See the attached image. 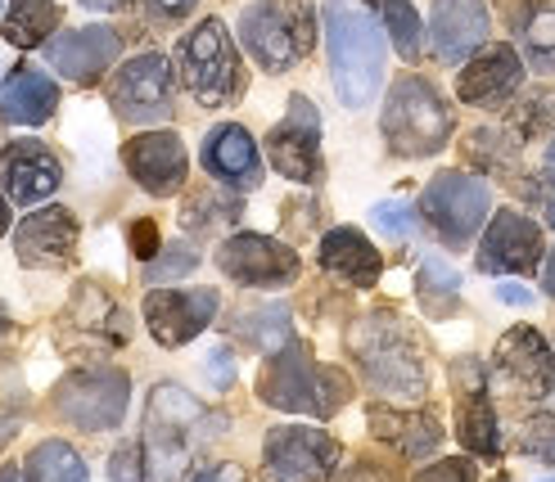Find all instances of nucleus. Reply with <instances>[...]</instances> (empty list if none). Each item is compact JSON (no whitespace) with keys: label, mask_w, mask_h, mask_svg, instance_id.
<instances>
[{"label":"nucleus","mask_w":555,"mask_h":482,"mask_svg":"<svg viewBox=\"0 0 555 482\" xmlns=\"http://www.w3.org/2000/svg\"><path fill=\"white\" fill-rule=\"evenodd\" d=\"M321 23L339 100L348 108H366L384 81V32L357 0H325Z\"/></svg>","instance_id":"nucleus-1"},{"label":"nucleus","mask_w":555,"mask_h":482,"mask_svg":"<svg viewBox=\"0 0 555 482\" xmlns=\"http://www.w3.org/2000/svg\"><path fill=\"white\" fill-rule=\"evenodd\" d=\"M258 396L275 411L330 419L352 396V388H348V379L339 370L321 365L308 343H281L262 365Z\"/></svg>","instance_id":"nucleus-2"},{"label":"nucleus","mask_w":555,"mask_h":482,"mask_svg":"<svg viewBox=\"0 0 555 482\" xmlns=\"http://www.w3.org/2000/svg\"><path fill=\"white\" fill-rule=\"evenodd\" d=\"M384 135L402 158H429L448 145L452 108L425 77H398L384 100Z\"/></svg>","instance_id":"nucleus-3"},{"label":"nucleus","mask_w":555,"mask_h":482,"mask_svg":"<svg viewBox=\"0 0 555 482\" xmlns=\"http://www.w3.org/2000/svg\"><path fill=\"white\" fill-rule=\"evenodd\" d=\"M352 352L362 361L366 379L388 396H415L425 392V361L415 352V338L393 321L388 311H375L352 329Z\"/></svg>","instance_id":"nucleus-4"},{"label":"nucleus","mask_w":555,"mask_h":482,"mask_svg":"<svg viewBox=\"0 0 555 482\" xmlns=\"http://www.w3.org/2000/svg\"><path fill=\"white\" fill-rule=\"evenodd\" d=\"M177 64H181L185 91L199 104H208V108L235 100L240 87H244L235 41H231V32H227V23L221 18H204L190 37H181Z\"/></svg>","instance_id":"nucleus-5"},{"label":"nucleus","mask_w":555,"mask_h":482,"mask_svg":"<svg viewBox=\"0 0 555 482\" xmlns=\"http://www.w3.org/2000/svg\"><path fill=\"white\" fill-rule=\"evenodd\" d=\"M131 402V379L114 365H91V370H77L60 383L54 392V411H60L73 429L81 433H104L118 429Z\"/></svg>","instance_id":"nucleus-6"},{"label":"nucleus","mask_w":555,"mask_h":482,"mask_svg":"<svg viewBox=\"0 0 555 482\" xmlns=\"http://www.w3.org/2000/svg\"><path fill=\"white\" fill-rule=\"evenodd\" d=\"M488 208H492V190L479 177H465V172H442L421 194V212L448 239V248H465L475 239L483 231Z\"/></svg>","instance_id":"nucleus-7"},{"label":"nucleus","mask_w":555,"mask_h":482,"mask_svg":"<svg viewBox=\"0 0 555 482\" xmlns=\"http://www.w3.org/2000/svg\"><path fill=\"white\" fill-rule=\"evenodd\" d=\"M204 406L177 383H158L150 396V451H154V465H163V478L177 473L190 460V446L204 438Z\"/></svg>","instance_id":"nucleus-8"},{"label":"nucleus","mask_w":555,"mask_h":482,"mask_svg":"<svg viewBox=\"0 0 555 482\" xmlns=\"http://www.w3.org/2000/svg\"><path fill=\"white\" fill-rule=\"evenodd\" d=\"M108 100H114V113L122 122H163L172 113V64L163 54H135L127 60L108 87Z\"/></svg>","instance_id":"nucleus-9"},{"label":"nucleus","mask_w":555,"mask_h":482,"mask_svg":"<svg viewBox=\"0 0 555 482\" xmlns=\"http://www.w3.org/2000/svg\"><path fill=\"white\" fill-rule=\"evenodd\" d=\"M339 460H344L339 442L321 429L285 424V429L267 433V469L275 482H330Z\"/></svg>","instance_id":"nucleus-10"},{"label":"nucleus","mask_w":555,"mask_h":482,"mask_svg":"<svg viewBox=\"0 0 555 482\" xmlns=\"http://www.w3.org/2000/svg\"><path fill=\"white\" fill-rule=\"evenodd\" d=\"M492 383L502 392H511V396H546L555 388V352H551V343L538 329L515 325L502 343H496Z\"/></svg>","instance_id":"nucleus-11"},{"label":"nucleus","mask_w":555,"mask_h":482,"mask_svg":"<svg viewBox=\"0 0 555 482\" xmlns=\"http://www.w3.org/2000/svg\"><path fill=\"white\" fill-rule=\"evenodd\" d=\"M217 266L227 271L235 285H248V289H285L302 271L298 252L285 248L281 239H267V235H231L217 248Z\"/></svg>","instance_id":"nucleus-12"},{"label":"nucleus","mask_w":555,"mask_h":482,"mask_svg":"<svg viewBox=\"0 0 555 482\" xmlns=\"http://www.w3.org/2000/svg\"><path fill=\"white\" fill-rule=\"evenodd\" d=\"M267 158H271L275 172L289 177V181L312 185L321 177V118H317V108L302 100V95H294L289 100V113L271 127Z\"/></svg>","instance_id":"nucleus-13"},{"label":"nucleus","mask_w":555,"mask_h":482,"mask_svg":"<svg viewBox=\"0 0 555 482\" xmlns=\"http://www.w3.org/2000/svg\"><path fill=\"white\" fill-rule=\"evenodd\" d=\"M217 289H154L145 298V325L163 348H185L217 316Z\"/></svg>","instance_id":"nucleus-14"},{"label":"nucleus","mask_w":555,"mask_h":482,"mask_svg":"<svg viewBox=\"0 0 555 482\" xmlns=\"http://www.w3.org/2000/svg\"><path fill=\"white\" fill-rule=\"evenodd\" d=\"M122 162H127L131 181L141 185L145 194H154V198L177 194L185 185V172H190L185 145H181V135H172V131H145V135L127 140Z\"/></svg>","instance_id":"nucleus-15"},{"label":"nucleus","mask_w":555,"mask_h":482,"mask_svg":"<svg viewBox=\"0 0 555 482\" xmlns=\"http://www.w3.org/2000/svg\"><path fill=\"white\" fill-rule=\"evenodd\" d=\"M542 262V231L524 212H496L479 244V271L488 275H529Z\"/></svg>","instance_id":"nucleus-16"},{"label":"nucleus","mask_w":555,"mask_h":482,"mask_svg":"<svg viewBox=\"0 0 555 482\" xmlns=\"http://www.w3.org/2000/svg\"><path fill=\"white\" fill-rule=\"evenodd\" d=\"M77 235H81V225H77V217L68 208H41V212L18 221L14 252H18L23 266L54 271V266H68L73 262Z\"/></svg>","instance_id":"nucleus-17"},{"label":"nucleus","mask_w":555,"mask_h":482,"mask_svg":"<svg viewBox=\"0 0 555 482\" xmlns=\"http://www.w3.org/2000/svg\"><path fill=\"white\" fill-rule=\"evenodd\" d=\"M118 54H122V41H118L114 27H77V32H64L46 45L50 68L68 81H77V87L100 81L118 64Z\"/></svg>","instance_id":"nucleus-18"},{"label":"nucleus","mask_w":555,"mask_h":482,"mask_svg":"<svg viewBox=\"0 0 555 482\" xmlns=\"http://www.w3.org/2000/svg\"><path fill=\"white\" fill-rule=\"evenodd\" d=\"M0 177H5V194L10 204L33 208L41 198H50L64 181V167L41 140H14V145L0 154Z\"/></svg>","instance_id":"nucleus-19"},{"label":"nucleus","mask_w":555,"mask_h":482,"mask_svg":"<svg viewBox=\"0 0 555 482\" xmlns=\"http://www.w3.org/2000/svg\"><path fill=\"white\" fill-rule=\"evenodd\" d=\"M240 41L267 73H285V68H294L302 60L294 23L285 18V10L275 5V0L271 5H248L240 14Z\"/></svg>","instance_id":"nucleus-20"},{"label":"nucleus","mask_w":555,"mask_h":482,"mask_svg":"<svg viewBox=\"0 0 555 482\" xmlns=\"http://www.w3.org/2000/svg\"><path fill=\"white\" fill-rule=\"evenodd\" d=\"M199 158H204V172L217 177L221 185H231V190H254L262 181V158H258L254 135H248L244 127H235V122L212 127Z\"/></svg>","instance_id":"nucleus-21"},{"label":"nucleus","mask_w":555,"mask_h":482,"mask_svg":"<svg viewBox=\"0 0 555 482\" xmlns=\"http://www.w3.org/2000/svg\"><path fill=\"white\" fill-rule=\"evenodd\" d=\"M488 5L483 0H438L434 5V50L448 64L469 60L488 41Z\"/></svg>","instance_id":"nucleus-22"},{"label":"nucleus","mask_w":555,"mask_h":482,"mask_svg":"<svg viewBox=\"0 0 555 482\" xmlns=\"http://www.w3.org/2000/svg\"><path fill=\"white\" fill-rule=\"evenodd\" d=\"M519 77H524L519 50L515 45H488L479 60H469L465 73L456 77V95L465 104H502L515 95Z\"/></svg>","instance_id":"nucleus-23"},{"label":"nucleus","mask_w":555,"mask_h":482,"mask_svg":"<svg viewBox=\"0 0 555 482\" xmlns=\"http://www.w3.org/2000/svg\"><path fill=\"white\" fill-rule=\"evenodd\" d=\"M60 108V87L41 68H14L0 87V118L14 127H41Z\"/></svg>","instance_id":"nucleus-24"},{"label":"nucleus","mask_w":555,"mask_h":482,"mask_svg":"<svg viewBox=\"0 0 555 482\" xmlns=\"http://www.w3.org/2000/svg\"><path fill=\"white\" fill-rule=\"evenodd\" d=\"M321 266L330 275L348 279V285H357V289H371L379 279V271H384L375 244L362 231H352V225H339V231H330L321 239Z\"/></svg>","instance_id":"nucleus-25"},{"label":"nucleus","mask_w":555,"mask_h":482,"mask_svg":"<svg viewBox=\"0 0 555 482\" xmlns=\"http://www.w3.org/2000/svg\"><path fill=\"white\" fill-rule=\"evenodd\" d=\"M371 433L384 438L388 446H398L402 456L425 460V456H434L438 442H442V424H438L434 415H411V411L375 406V411H371Z\"/></svg>","instance_id":"nucleus-26"},{"label":"nucleus","mask_w":555,"mask_h":482,"mask_svg":"<svg viewBox=\"0 0 555 482\" xmlns=\"http://www.w3.org/2000/svg\"><path fill=\"white\" fill-rule=\"evenodd\" d=\"M54 27H60V5L54 0H14L5 14V41L18 50H33L50 41Z\"/></svg>","instance_id":"nucleus-27"},{"label":"nucleus","mask_w":555,"mask_h":482,"mask_svg":"<svg viewBox=\"0 0 555 482\" xmlns=\"http://www.w3.org/2000/svg\"><path fill=\"white\" fill-rule=\"evenodd\" d=\"M23 473H27V482H91L87 460L60 438L37 442L33 456H27V465H23Z\"/></svg>","instance_id":"nucleus-28"},{"label":"nucleus","mask_w":555,"mask_h":482,"mask_svg":"<svg viewBox=\"0 0 555 482\" xmlns=\"http://www.w3.org/2000/svg\"><path fill=\"white\" fill-rule=\"evenodd\" d=\"M456 438L465 442V451L492 460L502 451V429H496V411L488 406V396H465L461 415H456Z\"/></svg>","instance_id":"nucleus-29"},{"label":"nucleus","mask_w":555,"mask_h":482,"mask_svg":"<svg viewBox=\"0 0 555 482\" xmlns=\"http://www.w3.org/2000/svg\"><path fill=\"white\" fill-rule=\"evenodd\" d=\"M524 54H529V64L542 73L555 68V10L551 5H538L524 18Z\"/></svg>","instance_id":"nucleus-30"},{"label":"nucleus","mask_w":555,"mask_h":482,"mask_svg":"<svg viewBox=\"0 0 555 482\" xmlns=\"http://www.w3.org/2000/svg\"><path fill=\"white\" fill-rule=\"evenodd\" d=\"M240 334L248 338L254 348L262 352H275L285 343V334H289V311L285 307H262V311H244L240 316Z\"/></svg>","instance_id":"nucleus-31"},{"label":"nucleus","mask_w":555,"mask_h":482,"mask_svg":"<svg viewBox=\"0 0 555 482\" xmlns=\"http://www.w3.org/2000/svg\"><path fill=\"white\" fill-rule=\"evenodd\" d=\"M384 23L402 60H415L421 54V14H415L411 0H384Z\"/></svg>","instance_id":"nucleus-32"},{"label":"nucleus","mask_w":555,"mask_h":482,"mask_svg":"<svg viewBox=\"0 0 555 482\" xmlns=\"http://www.w3.org/2000/svg\"><path fill=\"white\" fill-rule=\"evenodd\" d=\"M456 294H461V275L452 266H442L438 258H429L421 266V302L429 311H448V307H456Z\"/></svg>","instance_id":"nucleus-33"},{"label":"nucleus","mask_w":555,"mask_h":482,"mask_svg":"<svg viewBox=\"0 0 555 482\" xmlns=\"http://www.w3.org/2000/svg\"><path fill=\"white\" fill-rule=\"evenodd\" d=\"M515 451L519 456H529V460H542V465H555V415H533L529 424L519 429L515 438Z\"/></svg>","instance_id":"nucleus-34"},{"label":"nucleus","mask_w":555,"mask_h":482,"mask_svg":"<svg viewBox=\"0 0 555 482\" xmlns=\"http://www.w3.org/2000/svg\"><path fill=\"white\" fill-rule=\"evenodd\" d=\"M194 266H199V252H194L190 244H168L158 258H150V279H154V285H158V279H181Z\"/></svg>","instance_id":"nucleus-35"},{"label":"nucleus","mask_w":555,"mask_h":482,"mask_svg":"<svg viewBox=\"0 0 555 482\" xmlns=\"http://www.w3.org/2000/svg\"><path fill=\"white\" fill-rule=\"evenodd\" d=\"M375 225H379L388 239H411L415 235V208L411 204H398V198H388V204L375 208Z\"/></svg>","instance_id":"nucleus-36"},{"label":"nucleus","mask_w":555,"mask_h":482,"mask_svg":"<svg viewBox=\"0 0 555 482\" xmlns=\"http://www.w3.org/2000/svg\"><path fill=\"white\" fill-rule=\"evenodd\" d=\"M108 473H114V482H145V451H141V442H122L114 451V460H108Z\"/></svg>","instance_id":"nucleus-37"},{"label":"nucleus","mask_w":555,"mask_h":482,"mask_svg":"<svg viewBox=\"0 0 555 482\" xmlns=\"http://www.w3.org/2000/svg\"><path fill=\"white\" fill-rule=\"evenodd\" d=\"M235 204H212V198H194V204L185 208V225L190 231H208V225L217 221H235Z\"/></svg>","instance_id":"nucleus-38"},{"label":"nucleus","mask_w":555,"mask_h":482,"mask_svg":"<svg viewBox=\"0 0 555 482\" xmlns=\"http://www.w3.org/2000/svg\"><path fill=\"white\" fill-rule=\"evenodd\" d=\"M275 5L285 10V18L294 23V32H298V45H302V54L312 50V41H317V18H312V0H275Z\"/></svg>","instance_id":"nucleus-39"},{"label":"nucleus","mask_w":555,"mask_h":482,"mask_svg":"<svg viewBox=\"0 0 555 482\" xmlns=\"http://www.w3.org/2000/svg\"><path fill=\"white\" fill-rule=\"evenodd\" d=\"M479 478V469H475V460H434L429 469H421L411 482H475Z\"/></svg>","instance_id":"nucleus-40"},{"label":"nucleus","mask_w":555,"mask_h":482,"mask_svg":"<svg viewBox=\"0 0 555 482\" xmlns=\"http://www.w3.org/2000/svg\"><path fill=\"white\" fill-rule=\"evenodd\" d=\"M131 252H135V258H154V252H158V231H154V221H135L131 225Z\"/></svg>","instance_id":"nucleus-41"},{"label":"nucleus","mask_w":555,"mask_h":482,"mask_svg":"<svg viewBox=\"0 0 555 482\" xmlns=\"http://www.w3.org/2000/svg\"><path fill=\"white\" fill-rule=\"evenodd\" d=\"M145 5H150V14L158 23H181L194 10V0H145Z\"/></svg>","instance_id":"nucleus-42"},{"label":"nucleus","mask_w":555,"mask_h":482,"mask_svg":"<svg viewBox=\"0 0 555 482\" xmlns=\"http://www.w3.org/2000/svg\"><path fill=\"white\" fill-rule=\"evenodd\" d=\"M208 375H212L221 388H227V383L235 379V361H231V352H227V348H217V352L208 356Z\"/></svg>","instance_id":"nucleus-43"},{"label":"nucleus","mask_w":555,"mask_h":482,"mask_svg":"<svg viewBox=\"0 0 555 482\" xmlns=\"http://www.w3.org/2000/svg\"><path fill=\"white\" fill-rule=\"evenodd\" d=\"M194 482H240V469H235V465H221V469H204V473H194Z\"/></svg>","instance_id":"nucleus-44"},{"label":"nucleus","mask_w":555,"mask_h":482,"mask_svg":"<svg viewBox=\"0 0 555 482\" xmlns=\"http://www.w3.org/2000/svg\"><path fill=\"white\" fill-rule=\"evenodd\" d=\"M542 289H546V298H555V248L546 252V271H542Z\"/></svg>","instance_id":"nucleus-45"},{"label":"nucleus","mask_w":555,"mask_h":482,"mask_svg":"<svg viewBox=\"0 0 555 482\" xmlns=\"http://www.w3.org/2000/svg\"><path fill=\"white\" fill-rule=\"evenodd\" d=\"M502 302H519V307H529L533 298L524 294V289H515V285H502Z\"/></svg>","instance_id":"nucleus-46"},{"label":"nucleus","mask_w":555,"mask_h":482,"mask_svg":"<svg viewBox=\"0 0 555 482\" xmlns=\"http://www.w3.org/2000/svg\"><path fill=\"white\" fill-rule=\"evenodd\" d=\"M5 235H10V198L0 194V239H5Z\"/></svg>","instance_id":"nucleus-47"},{"label":"nucleus","mask_w":555,"mask_h":482,"mask_svg":"<svg viewBox=\"0 0 555 482\" xmlns=\"http://www.w3.org/2000/svg\"><path fill=\"white\" fill-rule=\"evenodd\" d=\"M81 5H87V10H118L122 0H81Z\"/></svg>","instance_id":"nucleus-48"},{"label":"nucleus","mask_w":555,"mask_h":482,"mask_svg":"<svg viewBox=\"0 0 555 482\" xmlns=\"http://www.w3.org/2000/svg\"><path fill=\"white\" fill-rule=\"evenodd\" d=\"M0 482H23V478H18V469H0Z\"/></svg>","instance_id":"nucleus-49"},{"label":"nucleus","mask_w":555,"mask_h":482,"mask_svg":"<svg viewBox=\"0 0 555 482\" xmlns=\"http://www.w3.org/2000/svg\"><path fill=\"white\" fill-rule=\"evenodd\" d=\"M546 167H551V177H555V140H551V149H546Z\"/></svg>","instance_id":"nucleus-50"},{"label":"nucleus","mask_w":555,"mask_h":482,"mask_svg":"<svg viewBox=\"0 0 555 482\" xmlns=\"http://www.w3.org/2000/svg\"><path fill=\"white\" fill-rule=\"evenodd\" d=\"M546 217H551V225H555V198H551V204H546Z\"/></svg>","instance_id":"nucleus-51"},{"label":"nucleus","mask_w":555,"mask_h":482,"mask_svg":"<svg viewBox=\"0 0 555 482\" xmlns=\"http://www.w3.org/2000/svg\"><path fill=\"white\" fill-rule=\"evenodd\" d=\"M0 325H5V311H0Z\"/></svg>","instance_id":"nucleus-52"}]
</instances>
